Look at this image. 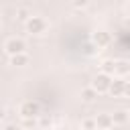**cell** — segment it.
I'll return each instance as SVG.
<instances>
[{"mask_svg":"<svg viewBox=\"0 0 130 130\" xmlns=\"http://www.w3.org/2000/svg\"><path fill=\"white\" fill-rule=\"evenodd\" d=\"M24 28H26V32L32 35V37H41V35H45V32L49 30V22H47L45 16L32 14V16L24 22Z\"/></svg>","mask_w":130,"mask_h":130,"instance_id":"obj_1","label":"cell"},{"mask_svg":"<svg viewBox=\"0 0 130 130\" xmlns=\"http://www.w3.org/2000/svg\"><path fill=\"white\" fill-rule=\"evenodd\" d=\"M18 114L22 120H37L41 116V104L37 100H24L18 106Z\"/></svg>","mask_w":130,"mask_h":130,"instance_id":"obj_2","label":"cell"},{"mask_svg":"<svg viewBox=\"0 0 130 130\" xmlns=\"http://www.w3.org/2000/svg\"><path fill=\"white\" fill-rule=\"evenodd\" d=\"M4 51L8 53V57L22 55V53H26V43H24V39H20V37H8V39L4 41Z\"/></svg>","mask_w":130,"mask_h":130,"instance_id":"obj_3","label":"cell"},{"mask_svg":"<svg viewBox=\"0 0 130 130\" xmlns=\"http://www.w3.org/2000/svg\"><path fill=\"white\" fill-rule=\"evenodd\" d=\"M112 79H114V77H110V75H106V73H98V75L91 79V83H89V85L98 91V95H102V93H108V91H110Z\"/></svg>","mask_w":130,"mask_h":130,"instance_id":"obj_4","label":"cell"},{"mask_svg":"<svg viewBox=\"0 0 130 130\" xmlns=\"http://www.w3.org/2000/svg\"><path fill=\"white\" fill-rule=\"evenodd\" d=\"M91 41H93V45H95L98 49H104V47H108V45L112 43V35H110L108 30H104V28H98V30L91 35Z\"/></svg>","mask_w":130,"mask_h":130,"instance_id":"obj_5","label":"cell"},{"mask_svg":"<svg viewBox=\"0 0 130 130\" xmlns=\"http://www.w3.org/2000/svg\"><path fill=\"white\" fill-rule=\"evenodd\" d=\"M124 87H126V81H124V79H120V77H114L108 93H112L114 98H124Z\"/></svg>","mask_w":130,"mask_h":130,"instance_id":"obj_6","label":"cell"},{"mask_svg":"<svg viewBox=\"0 0 130 130\" xmlns=\"http://www.w3.org/2000/svg\"><path fill=\"white\" fill-rule=\"evenodd\" d=\"M128 73H130V63H128L126 59H118V61H116V71H114V77L124 79Z\"/></svg>","mask_w":130,"mask_h":130,"instance_id":"obj_7","label":"cell"},{"mask_svg":"<svg viewBox=\"0 0 130 130\" xmlns=\"http://www.w3.org/2000/svg\"><path fill=\"white\" fill-rule=\"evenodd\" d=\"M79 98H81V102H85V104H93L100 95H98V91H95L91 85H87V87H83V89H81Z\"/></svg>","mask_w":130,"mask_h":130,"instance_id":"obj_8","label":"cell"},{"mask_svg":"<svg viewBox=\"0 0 130 130\" xmlns=\"http://www.w3.org/2000/svg\"><path fill=\"white\" fill-rule=\"evenodd\" d=\"M128 120H130L128 110H116V112L112 114V122H114V126H124Z\"/></svg>","mask_w":130,"mask_h":130,"instance_id":"obj_9","label":"cell"},{"mask_svg":"<svg viewBox=\"0 0 130 130\" xmlns=\"http://www.w3.org/2000/svg\"><path fill=\"white\" fill-rule=\"evenodd\" d=\"M95 122H98V128H104V130H110V128L114 126V122H112V114H106V112L98 114V116H95Z\"/></svg>","mask_w":130,"mask_h":130,"instance_id":"obj_10","label":"cell"},{"mask_svg":"<svg viewBox=\"0 0 130 130\" xmlns=\"http://www.w3.org/2000/svg\"><path fill=\"white\" fill-rule=\"evenodd\" d=\"M114 71H116V61H114V59H106V61H102V65H100V73H106V75L114 77Z\"/></svg>","mask_w":130,"mask_h":130,"instance_id":"obj_11","label":"cell"},{"mask_svg":"<svg viewBox=\"0 0 130 130\" xmlns=\"http://www.w3.org/2000/svg\"><path fill=\"white\" fill-rule=\"evenodd\" d=\"M28 61H30V57H28L26 53L10 57V65H12V67H24V65H28Z\"/></svg>","mask_w":130,"mask_h":130,"instance_id":"obj_12","label":"cell"},{"mask_svg":"<svg viewBox=\"0 0 130 130\" xmlns=\"http://www.w3.org/2000/svg\"><path fill=\"white\" fill-rule=\"evenodd\" d=\"M30 16H32V14H30V10H28L26 6H18V8H16V18H18L20 22H26Z\"/></svg>","mask_w":130,"mask_h":130,"instance_id":"obj_13","label":"cell"},{"mask_svg":"<svg viewBox=\"0 0 130 130\" xmlns=\"http://www.w3.org/2000/svg\"><path fill=\"white\" fill-rule=\"evenodd\" d=\"M79 128L81 130H98V122H95V118H83Z\"/></svg>","mask_w":130,"mask_h":130,"instance_id":"obj_14","label":"cell"},{"mask_svg":"<svg viewBox=\"0 0 130 130\" xmlns=\"http://www.w3.org/2000/svg\"><path fill=\"white\" fill-rule=\"evenodd\" d=\"M37 124V120H22V126L20 128H32Z\"/></svg>","mask_w":130,"mask_h":130,"instance_id":"obj_15","label":"cell"},{"mask_svg":"<svg viewBox=\"0 0 130 130\" xmlns=\"http://www.w3.org/2000/svg\"><path fill=\"white\" fill-rule=\"evenodd\" d=\"M2 130H22V128H20L18 124H12V122H10V124H4Z\"/></svg>","mask_w":130,"mask_h":130,"instance_id":"obj_16","label":"cell"},{"mask_svg":"<svg viewBox=\"0 0 130 130\" xmlns=\"http://www.w3.org/2000/svg\"><path fill=\"white\" fill-rule=\"evenodd\" d=\"M124 98L130 100V81H126V87H124Z\"/></svg>","mask_w":130,"mask_h":130,"instance_id":"obj_17","label":"cell"},{"mask_svg":"<svg viewBox=\"0 0 130 130\" xmlns=\"http://www.w3.org/2000/svg\"><path fill=\"white\" fill-rule=\"evenodd\" d=\"M73 6H75V8H85V6H87V2H75Z\"/></svg>","mask_w":130,"mask_h":130,"instance_id":"obj_18","label":"cell"},{"mask_svg":"<svg viewBox=\"0 0 130 130\" xmlns=\"http://www.w3.org/2000/svg\"><path fill=\"white\" fill-rule=\"evenodd\" d=\"M4 118H6V110H4V108H0V122H2Z\"/></svg>","mask_w":130,"mask_h":130,"instance_id":"obj_19","label":"cell"},{"mask_svg":"<svg viewBox=\"0 0 130 130\" xmlns=\"http://www.w3.org/2000/svg\"><path fill=\"white\" fill-rule=\"evenodd\" d=\"M0 28H2V20H0Z\"/></svg>","mask_w":130,"mask_h":130,"instance_id":"obj_20","label":"cell"},{"mask_svg":"<svg viewBox=\"0 0 130 130\" xmlns=\"http://www.w3.org/2000/svg\"><path fill=\"white\" fill-rule=\"evenodd\" d=\"M98 130H104V128H98Z\"/></svg>","mask_w":130,"mask_h":130,"instance_id":"obj_21","label":"cell"},{"mask_svg":"<svg viewBox=\"0 0 130 130\" xmlns=\"http://www.w3.org/2000/svg\"><path fill=\"white\" fill-rule=\"evenodd\" d=\"M128 114H130V108H128Z\"/></svg>","mask_w":130,"mask_h":130,"instance_id":"obj_22","label":"cell"}]
</instances>
